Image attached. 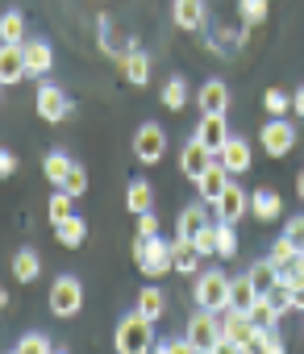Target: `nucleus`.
<instances>
[{
    "instance_id": "f257e3e1",
    "label": "nucleus",
    "mask_w": 304,
    "mask_h": 354,
    "mask_svg": "<svg viewBox=\"0 0 304 354\" xmlns=\"http://www.w3.org/2000/svg\"><path fill=\"white\" fill-rule=\"evenodd\" d=\"M155 321H150L146 313H129V317H121V325H117V333H113V346L121 350V354H146L150 346H155V329H150Z\"/></svg>"
},
{
    "instance_id": "f03ea898",
    "label": "nucleus",
    "mask_w": 304,
    "mask_h": 354,
    "mask_svg": "<svg viewBox=\"0 0 304 354\" xmlns=\"http://www.w3.org/2000/svg\"><path fill=\"white\" fill-rule=\"evenodd\" d=\"M254 329H258V325L250 321V313H242V308H221V342H217V350H221V354L250 350Z\"/></svg>"
},
{
    "instance_id": "7ed1b4c3",
    "label": "nucleus",
    "mask_w": 304,
    "mask_h": 354,
    "mask_svg": "<svg viewBox=\"0 0 304 354\" xmlns=\"http://www.w3.org/2000/svg\"><path fill=\"white\" fill-rule=\"evenodd\" d=\"M133 259H137V267L155 279V275H167V271H175V259H171V242H163L159 234L155 238H137L133 242Z\"/></svg>"
},
{
    "instance_id": "20e7f679",
    "label": "nucleus",
    "mask_w": 304,
    "mask_h": 354,
    "mask_svg": "<svg viewBox=\"0 0 304 354\" xmlns=\"http://www.w3.org/2000/svg\"><path fill=\"white\" fill-rule=\"evenodd\" d=\"M192 296H196V308H229V275L221 271H196V283H192Z\"/></svg>"
},
{
    "instance_id": "39448f33",
    "label": "nucleus",
    "mask_w": 304,
    "mask_h": 354,
    "mask_svg": "<svg viewBox=\"0 0 304 354\" xmlns=\"http://www.w3.org/2000/svg\"><path fill=\"white\" fill-rule=\"evenodd\" d=\"M184 337L192 342V350L213 354V350H217V342H221V317H217L213 308H200V313L188 321V333H184Z\"/></svg>"
},
{
    "instance_id": "423d86ee",
    "label": "nucleus",
    "mask_w": 304,
    "mask_h": 354,
    "mask_svg": "<svg viewBox=\"0 0 304 354\" xmlns=\"http://www.w3.org/2000/svg\"><path fill=\"white\" fill-rule=\"evenodd\" d=\"M167 154V133H163V125H155V121H146L137 133H133V158L137 162H159Z\"/></svg>"
},
{
    "instance_id": "0eeeda50",
    "label": "nucleus",
    "mask_w": 304,
    "mask_h": 354,
    "mask_svg": "<svg viewBox=\"0 0 304 354\" xmlns=\"http://www.w3.org/2000/svg\"><path fill=\"white\" fill-rule=\"evenodd\" d=\"M79 304H84L79 279H75V275H59L55 288H50V313H55V317H75Z\"/></svg>"
},
{
    "instance_id": "6e6552de",
    "label": "nucleus",
    "mask_w": 304,
    "mask_h": 354,
    "mask_svg": "<svg viewBox=\"0 0 304 354\" xmlns=\"http://www.w3.org/2000/svg\"><path fill=\"white\" fill-rule=\"evenodd\" d=\"M213 162H217V154H213V150H209V146H205V142H200L196 133H192V142H184V150H180V171H184L188 180L196 184L200 175H205V171L213 167Z\"/></svg>"
},
{
    "instance_id": "1a4fd4ad",
    "label": "nucleus",
    "mask_w": 304,
    "mask_h": 354,
    "mask_svg": "<svg viewBox=\"0 0 304 354\" xmlns=\"http://www.w3.org/2000/svg\"><path fill=\"white\" fill-rule=\"evenodd\" d=\"M34 104H38V117H42V121H67V117L75 113V104L67 100V92L55 88V84H42Z\"/></svg>"
},
{
    "instance_id": "9d476101",
    "label": "nucleus",
    "mask_w": 304,
    "mask_h": 354,
    "mask_svg": "<svg viewBox=\"0 0 304 354\" xmlns=\"http://www.w3.org/2000/svg\"><path fill=\"white\" fill-rule=\"evenodd\" d=\"M258 138H263V150L279 158V154H287V150L296 146V125H292V121H283V117H271V121L263 125V133H258Z\"/></svg>"
},
{
    "instance_id": "9b49d317",
    "label": "nucleus",
    "mask_w": 304,
    "mask_h": 354,
    "mask_svg": "<svg viewBox=\"0 0 304 354\" xmlns=\"http://www.w3.org/2000/svg\"><path fill=\"white\" fill-rule=\"evenodd\" d=\"M196 138L217 154L225 142H229V125H225V113H200V121H196Z\"/></svg>"
},
{
    "instance_id": "f8f14e48",
    "label": "nucleus",
    "mask_w": 304,
    "mask_h": 354,
    "mask_svg": "<svg viewBox=\"0 0 304 354\" xmlns=\"http://www.w3.org/2000/svg\"><path fill=\"white\" fill-rule=\"evenodd\" d=\"M217 162H221L229 175H242V171H250V142L229 133V142L217 150Z\"/></svg>"
},
{
    "instance_id": "ddd939ff",
    "label": "nucleus",
    "mask_w": 304,
    "mask_h": 354,
    "mask_svg": "<svg viewBox=\"0 0 304 354\" xmlns=\"http://www.w3.org/2000/svg\"><path fill=\"white\" fill-rule=\"evenodd\" d=\"M246 209H250V201H246V192H242L238 184H229V188L213 201L217 221H242V217H246Z\"/></svg>"
},
{
    "instance_id": "4468645a",
    "label": "nucleus",
    "mask_w": 304,
    "mask_h": 354,
    "mask_svg": "<svg viewBox=\"0 0 304 354\" xmlns=\"http://www.w3.org/2000/svg\"><path fill=\"white\" fill-rule=\"evenodd\" d=\"M21 50H26V67H30V75H46V71H50L55 50H50V42H46V38H26V42H21Z\"/></svg>"
},
{
    "instance_id": "2eb2a0df",
    "label": "nucleus",
    "mask_w": 304,
    "mask_h": 354,
    "mask_svg": "<svg viewBox=\"0 0 304 354\" xmlns=\"http://www.w3.org/2000/svg\"><path fill=\"white\" fill-rule=\"evenodd\" d=\"M21 75H30V67H26V50H21V46H5V50H0V84L13 88Z\"/></svg>"
},
{
    "instance_id": "dca6fc26",
    "label": "nucleus",
    "mask_w": 304,
    "mask_h": 354,
    "mask_svg": "<svg viewBox=\"0 0 304 354\" xmlns=\"http://www.w3.org/2000/svg\"><path fill=\"white\" fill-rule=\"evenodd\" d=\"M117 59V67H121V75L129 80V84H146L150 80V59L137 50V46H129L125 55H113Z\"/></svg>"
},
{
    "instance_id": "f3484780",
    "label": "nucleus",
    "mask_w": 304,
    "mask_h": 354,
    "mask_svg": "<svg viewBox=\"0 0 304 354\" xmlns=\"http://www.w3.org/2000/svg\"><path fill=\"white\" fill-rule=\"evenodd\" d=\"M171 259H175V271H184V275H196L200 263H205V254H200V246L192 238H175L171 242Z\"/></svg>"
},
{
    "instance_id": "a211bd4d",
    "label": "nucleus",
    "mask_w": 304,
    "mask_h": 354,
    "mask_svg": "<svg viewBox=\"0 0 304 354\" xmlns=\"http://www.w3.org/2000/svg\"><path fill=\"white\" fill-rule=\"evenodd\" d=\"M229 184H234V180H229V171H225L221 162H213V167L200 175V180H196V188H200V201H209V205H213V201H217V196H221Z\"/></svg>"
},
{
    "instance_id": "6ab92c4d",
    "label": "nucleus",
    "mask_w": 304,
    "mask_h": 354,
    "mask_svg": "<svg viewBox=\"0 0 304 354\" xmlns=\"http://www.w3.org/2000/svg\"><path fill=\"white\" fill-rule=\"evenodd\" d=\"M196 104H200V113H225V109H229V88H225L221 80H209V84L196 92Z\"/></svg>"
},
{
    "instance_id": "aec40b11",
    "label": "nucleus",
    "mask_w": 304,
    "mask_h": 354,
    "mask_svg": "<svg viewBox=\"0 0 304 354\" xmlns=\"http://www.w3.org/2000/svg\"><path fill=\"white\" fill-rule=\"evenodd\" d=\"M209 221H213V217H209V201H196V205L180 209V238H196Z\"/></svg>"
},
{
    "instance_id": "412c9836",
    "label": "nucleus",
    "mask_w": 304,
    "mask_h": 354,
    "mask_svg": "<svg viewBox=\"0 0 304 354\" xmlns=\"http://www.w3.org/2000/svg\"><path fill=\"white\" fill-rule=\"evenodd\" d=\"M250 213H254L258 221H279V213H283V201H279V192H271V188H258V192L250 196Z\"/></svg>"
},
{
    "instance_id": "4be33fe9",
    "label": "nucleus",
    "mask_w": 304,
    "mask_h": 354,
    "mask_svg": "<svg viewBox=\"0 0 304 354\" xmlns=\"http://www.w3.org/2000/svg\"><path fill=\"white\" fill-rule=\"evenodd\" d=\"M171 17H175L180 30H200L205 26V0H175Z\"/></svg>"
},
{
    "instance_id": "5701e85b",
    "label": "nucleus",
    "mask_w": 304,
    "mask_h": 354,
    "mask_svg": "<svg viewBox=\"0 0 304 354\" xmlns=\"http://www.w3.org/2000/svg\"><path fill=\"white\" fill-rule=\"evenodd\" d=\"M246 275H250V283H254V292H258V296H267V292L279 283V267H275L271 259H258V263H250V267H246Z\"/></svg>"
},
{
    "instance_id": "b1692460",
    "label": "nucleus",
    "mask_w": 304,
    "mask_h": 354,
    "mask_svg": "<svg viewBox=\"0 0 304 354\" xmlns=\"http://www.w3.org/2000/svg\"><path fill=\"white\" fill-rule=\"evenodd\" d=\"M250 354H283V333H279L275 325L254 329V337H250Z\"/></svg>"
},
{
    "instance_id": "393cba45",
    "label": "nucleus",
    "mask_w": 304,
    "mask_h": 354,
    "mask_svg": "<svg viewBox=\"0 0 304 354\" xmlns=\"http://www.w3.org/2000/svg\"><path fill=\"white\" fill-rule=\"evenodd\" d=\"M38 271H42V259H38L34 250H17V254H13V279H17V283H34Z\"/></svg>"
},
{
    "instance_id": "a878e982",
    "label": "nucleus",
    "mask_w": 304,
    "mask_h": 354,
    "mask_svg": "<svg viewBox=\"0 0 304 354\" xmlns=\"http://www.w3.org/2000/svg\"><path fill=\"white\" fill-rule=\"evenodd\" d=\"M258 300V292H254V283H250V275H234L229 279V308H250Z\"/></svg>"
},
{
    "instance_id": "bb28decb",
    "label": "nucleus",
    "mask_w": 304,
    "mask_h": 354,
    "mask_svg": "<svg viewBox=\"0 0 304 354\" xmlns=\"http://www.w3.org/2000/svg\"><path fill=\"white\" fill-rule=\"evenodd\" d=\"M125 205H129L133 217H137V213H150V205H155V188H150L146 180H133L129 192H125Z\"/></svg>"
},
{
    "instance_id": "cd10ccee",
    "label": "nucleus",
    "mask_w": 304,
    "mask_h": 354,
    "mask_svg": "<svg viewBox=\"0 0 304 354\" xmlns=\"http://www.w3.org/2000/svg\"><path fill=\"white\" fill-rule=\"evenodd\" d=\"M0 38H5V46H21L26 42V17L17 9H9L5 17H0Z\"/></svg>"
},
{
    "instance_id": "c85d7f7f",
    "label": "nucleus",
    "mask_w": 304,
    "mask_h": 354,
    "mask_svg": "<svg viewBox=\"0 0 304 354\" xmlns=\"http://www.w3.org/2000/svg\"><path fill=\"white\" fill-rule=\"evenodd\" d=\"M55 234H59V242H63V246H71V250H75V246H84V238H88V225H84V221L71 213L67 221H59V225H55Z\"/></svg>"
},
{
    "instance_id": "c756f323",
    "label": "nucleus",
    "mask_w": 304,
    "mask_h": 354,
    "mask_svg": "<svg viewBox=\"0 0 304 354\" xmlns=\"http://www.w3.org/2000/svg\"><path fill=\"white\" fill-rule=\"evenodd\" d=\"M71 167H75V162H71L63 150H55V154H46V158H42L46 180H50V184H59V188H63V180H67V171H71Z\"/></svg>"
},
{
    "instance_id": "7c9ffc66",
    "label": "nucleus",
    "mask_w": 304,
    "mask_h": 354,
    "mask_svg": "<svg viewBox=\"0 0 304 354\" xmlns=\"http://www.w3.org/2000/svg\"><path fill=\"white\" fill-rule=\"evenodd\" d=\"M163 308H167V300H163V292H159V288H142V292H137V313H146L150 321H159V317H163Z\"/></svg>"
},
{
    "instance_id": "2f4dec72",
    "label": "nucleus",
    "mask_w": 304,
    "mask_h": 354,
    "mask_svg": "<svg viewBox=\"0 0 304 354\" xmlns=\"http://www.w3.org/2000/svg\"><path fill=\"white\" fill-rule=\"evenodd\" d=\"M163 104H167V109H184V104H188V84H184V75H171V80L163 84Z\"/></svg>"
},
{
    "instance_id": "473e14b6",
    "label": "nucleus",
    "mask_w": 304,
    "mask_h": 354,
    "mask_svg": "<svg viewBox=\"0 0 304 354\" xmlns=\"http://www.w3.org/2000/svg\"><path fill=\"white\" fill-rule=\"evenodd\" d=\"M238 254V234L234 221H217V259H234Z\"/></svg>"
},
{
    "instance_id": "72a5a7b5",
    "label": "nucleus",
    "mask_w": 304,
    "mask_h": 354,
    "mask_svg": "<svg viewBox=\"0 0 304 354\" xmlns=\"http://www.w3.org/2000/svg\"><path fill=\"white\" fill-rule=\"evenodd\" d=\"M246 313H250V321H254L258 329H263V325H279V308H275V304H271L267 296H258V300H254V304H250Z\"/></svg>"
},
{
    "instance_id": "f704fd0d",
    "label": "nucleus",
    "mask_w": 304,
    "mask_h": 354,
    "mask_svg": "<svg viewBox=\"0 0 304 354\" xmlns=\"http://www.w3.org/2000/svg\"><path fill=\"white\" fill-rule=\"evenodd\" d=\"M71 201H75V196H71L67 188H63V192H55V196H50V205H46V217H50L55 225H59V221H67V217L75 213V209H71Z\"/></svg>"
},
{
    "instance_id": "c9c22d12",
    "label": "nucleus",
    "mask_w": 304,
    "mask_h": 354,
    "mask_svg": "<svg viewBox=\"0 0 304 354\" xmlns=\"http://www.w3.org/2000/svg\"><path fill=\"white\" fill-rule=\"evenodd\" d=\"M296 254H300V250H296V246H292V242H287V238L279 234V242L271 246V263L279 267V275H283V271H287V267L296 263Z\"/></svg>"
},
{
    "instance_id": "e433bc0d",
    "label": "nucleus",
    "mask_w": 304,
    "mask_h": 354,
    "mask_svg": "<svg viewBox=\"0 0 304 354\" xmlns=\"http://www.w3.org/2000/svg\"><path fill=\"white\" fill-rule=\"evenodd\" d=\"M238 13L246 26H258V21H267V0H238Z\"/></svg>"
},
{
    "instance_id": "4c0bfd02",
    "label": "nucleus",
    "mask_w": 304,
    "mask_h": 354,
    "mask_svg": "<svg viewBox=\"0 0 304 354\" xmlns=\"http://www.w3.org/2000/svg\"><path fill=\"white\" fill-rule=\"evenodd\" d=\"M267 300H271V304L279 308V317H283V313L292 308V283H287V275H279V283H275V288L267 292Z\"/></svg>"
},
{
    "instance_id": "58836bf2",
    "label": "nucleus",
    "mask_w": 304,
    "mask_h": 354,
    "mask_svg": "<svg viewBox=\"0 0 304 354\" xmlns=\"http://www.w3.org/2000/svg\"><path fill=\"white\" fill-rule=\"evenodd\" d=\"M263 104H267V113H271V117H283V113L292 109V96H287V92H279V88H267Z\"/></svg>"
},
{
    "instance_id": "ea45409f",
    "label": "nucleus",
    "mask_w": 304,
    "mask_h": 354,
    "mask_svg": "<svg viewBox=\"0 0 304 354\" xmlns=\"http://www.w3.org/2000/svg\"><path fill=\"white\" fill-rule=\"evenodd\" d=\"M46 350H50L46 333H26V337L17 342V350H13V354H46Z\"/></svg>"
},
{
    "instance_id": "a19ab883",
    "label": "nucleus",
    "mask_w": 304,
    "mask_h": 354,
    "mask_svg": "<svg viewBox=\"0 0 304 354\" xmlns=\"http://www.w3.org/2000/svg\"><path fill=\"white\" fill-rule=\"evenodd\" d=\"M63 188H67L71 196H84V192H88V171H84L79 162H75V167L67 171V180H63Z\"/></svg>"
},
{
    "instance_id": "79ce46f5",
    "label": "nucleus",
    "mask_w": 304,
    "mask_h": 354,
    "mask_svg": "<svg viewBox=\"0 0 304 354\" xmlns=\"http://www.w3.org/2000/svg\"><path fill=\"white\" fill-rule=\"evenodd\" d=\"M192 242L200 246V254H205V259H209V254H217V225L209 221V225H205V230H200V234H196Z\"/></svg>"
},
{
    "instance_id": "37998d69",
    "label": "nucleus",
    "mask_w": 304,
    "mask_h": 354,
    "mask_svg": "<svg viewBox=\"0 0 304 354\" xmlns=\"http://www.w3.org/2000/svg\"><path fill=\"white\" fill-rule=\"evenodd\" d=\"M283 238H287L296 250H304V217H287V221H283Z\"/></svg>"
},
{
    "instance_id": "c03bdc74",
    "label": "nucleus",
    "mask_w": 304,
    "mask_h": 354,
    "mask_svg": "<svg viewBox=\"0 0 304 354\" xmlns=\"http://www.w3.org/2000/svg\"><path fill=\"white\" fill-rule=\"evenodd\" d=\"M159 234V217L155 213H137V238H155Z\"/></svg>"
},
{
    "instance_id": "a18cd8bd",
    "label": "nucleus",
    "mask_w": 304,
    "mask_h": 354,
    "mask_svg": "<svg viewBox=\"0 0 304 354\" xmlns=\"http://www.w3.org/2000/svg\"><path fill=\"white\" fill-rule=\"evenodd\" d=\"M13 171H17V154H13V150H5V154H0V175H5V180H9Z\"/></svg>"
},
{
    "instance_id": "49530a36",
    "label": "nucleus",
    "mask_w": 304,
    "mask_h": 354,
    "mask_svg": "<svg viewBox=\"0 0 304 354\" xmlns=\"http://www.w3.org/2000/svg\"><path fill=\"white\" fill-rule=\"evenodd\" d=\"M292 113H296V117H304V88H296V92H292Z\"/></svg>"
},
{
    "instance_id": "de8ad7c7",
    "label": "nucleus",
    "mask_w": 304,
    "mask_h": 354,
    "mask_svg": "<svg viewBox=\"0 0 304 354\" xmlns=\"http://www.w3.org/2000/svg\"><path fill=\"white\" fill-rule=\"evenodd\" d=\"M296 192H300V201H304V171L296 175Z\"/></svg>"
}]
</instances>
